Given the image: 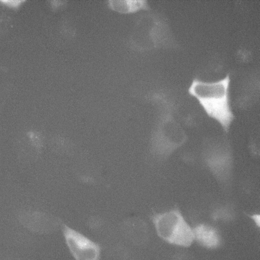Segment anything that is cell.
I'll return each instance as SVG.
<instances>
[{
  "instance_id": "6da1fadb",
  "label": "cell",
  "mask_w": 260,
  "mask_h": 260,
  "mask_svg": "<svg viewBox=\"0 0 260 260\" xmlns=\"http://www.w3.org/2000/svg\"><path fill=\"white\" fill-rule=\"evenodd\" d=\"M230 77L214 81H205L194 78L188 93L194 96L207 114L216 121L226 133H228L235 118L230 102Z\"/></svg>"
},
{
  "instance_id": "7a4b0ae2",
  "label": "cell",
  "mask_w": 260,
  "mask_h": 260,
  "mask_svg": "<svg viewBox=\"0 0 260 260\" xmlns=\"http://www.w3.org/2000/svg\"><path fill=\"white\" fill-rule=\"evenodd\" d=\"M152 220L157 235L168 243L188 247L194 240L193 229L178 208L156 213Z\"/></svg>"
},
{
  "instance_id": "3957f363",
  "label": "cell",
  "mask_w": 260,
  "mask_h": 260,
  "mask_svg": "<svg viewBox=\"0 0 260 260\" xmlns=\"http://www.w3.org/2000/svg\"><path fill=\"white\" fill-rule=\"evenodd\" d=\"M202 158L204 165L217 181L222 184L231 181L234 156L227 141L222 139L208 141L203 147Z\"/></svg>"
},
{
  "instance_id": "277c9868",
  "label": "cell",
  "mask_w": 260,
  "mask_h": 260,
  "mask_svg": "<svg viewBox=\"0 0 260 260\" xmlns=\"http://www.w3.org/2000/svg\"><path fill=\"white\" fill-rule=\"evenodd\" d=\"M153 138L155 152L165 159L183 146L188 139L182 126L169 115L165 116L159 120Z\"/></svg>"
},
{
  "instance_id": "5b68a950",
  "label": "cell",
  "mask_w": 260,
  "mask_h": 260,
  "mask_svg": "<svg viewBox=\"0 0 260 260\" xmlns=\"http://www.w3.org/2000/svg\"><path fill=\"white\" fill-rule=\"evenodd\" d=\"M63 237L68 249L75 260H100V245L73 228L63 224Z\"/></svg>"
},
{
  "instance_id": "8992f818",
  "label": "cell",
  "mask_w": 260,
  "mask_h": 260,
  "mask_svg": "<svg viewBox=\"0 0 260 260\" xmlns=\"http://www.w3.org/2000/svg\"><path fill=\"white\" fill-rule=\"evenodd\" d=\"M19 222L33 232L46 233L51 231L56 225V220L52 215L40 210L25 208L17 214Z\"/></svg>"
},
{
  "instance_id": "52a82bcc",
  "label": "cell",
  "mask_w": 260,
  "mask_h": 260,
  "mask_svg": "<svg viewBox=\"0 0 260 260\" xmlns=\"http://www.w3.org/2000/svg\"><path fill=\"white\" fill-rule=\"evenodd\" d=\"M194 240L207 248H215L219 245L220 238L214 228L206 224H200L193 229Z\"/></svg>"
},
{
  "instance_id": "ba28073f",
  "label": "cell",
  "mask_w": 260,
  "mask_h": 260,
  "mask_svg": "<svg viewBox=\"0 0 260 260\" xmlns=\"http://www.w3.org/2000/svg\"><path fill=\"white\" fill-rule=\"evenodd\" d=\"M110 5L116 10L122 12H132L147 6L146 2L143 1H114Z\"/></svg>"
},
{
  "instance_id": "9c48e42d",
  "label": "cell",
  "mask_w": 260,
  "mask_h": 260,
  "mask_svg": "<svg viewBox=\"0 0 260 260\" xmlns=\"http://www.w3.org/2000/svg\"><path fill=\"white\" fill-rule=\"evenodd\" d=\"M251 218L254 221V222L257 224L259 225V215L257 214H254L251 215Z\"/></svg>"
}]
</instances>
